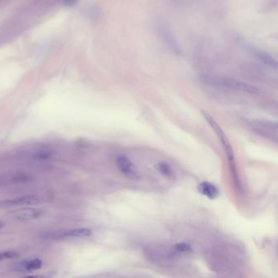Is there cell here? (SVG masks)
<instances>
[{
    "label": "cell",
    "mask_w": 278,
    "mask_h": 278,
    "mask_svg": "<svg viewBox=\"0 0 278 278\" xmlns=\"http://www.w3.org/2000/svg\"><path fill=\"white\" fill-rule=\"evenodd\" d=\"M205 81L207 84L214 86H222L225 88L232 89L235 91H242L249 94H259L260 90L251 84H245L242 82L237 81L236 79L229 78H219V77H206Z\"/></svg>",
    "instance_id": "cell-1"
},
{
    "label": "cell",
    "mask_w": 278,
    "mask_h": 278,
    "mask_svg": "<svg viewBox=\"0 0 278 278\" xmlns=\"http://www.w3.org/2000/svg\"><path fill=\"white\" fill-rule=\"evenodd\" d=\"M202 113L205 119L207 120V123H209V125L214 130V132L216 133L217 136H218L219 141L221 142L222 146L224 147V150L226 152L227 156H228L229 167H230V168H235L236 165L235 157H234V150H233L231 145L229 143V139H228L226 134L224 133V130H222V128L219 127V124L214 121V118H212L209 113H207L205 111H202Z\"/></svg>",
    "instance_id": "cell-2"
},
{
    "label": "cell",
    "mask_w": 278,
    "mask_h": 278,
    "mask_svg": "<svg viewBox=\"0 0 278 278\" xmlns=\"http://www.w3.org/2000/svg\"><path fill=\"white\" fill-rule=\"evenodd\" d=\"M92 232L89 229L80 228V229H61L57 231L46 232L41 235L43 240L47 241H59L67 238L74 237H85L91 236Z\"/></svg>",
    "instance_id": "cell-3"
},
{
    "label": "cell",
    "mask_w": 278,
    "mask_h": 278,
    "mask_svg": "<svg viewBox=\"0 0 278 278\" xmlns=\"http://www.w3.org/2000/svg\"><path fill=\"white\" fill-rule=\"evenodd\" d=\"M251 126L258 135L267 138L271 141H278V123L262 119L251 121Z\"/></svg>",
    "instance_id": "cell-4"
},
{
    "label": "cell",
    "mask_w": 278,
    "mask_h": 278,
    "mask_svg": "<svg viewBox=\"0 0 278 278\" xmlns=\"http://www.w3.org/2000/svg\"><path fill=\"white\" fill-rule=\"evenodd\" d=\"M44 201L42 195L30 194L23 195L20 197H13L8 199L0 200V209L15 206H30V205L40 204Z\"/></svg>",
    "instance_id": "cell-5"
},
{
    "label": "cell",
    "mask_w": 278,
    "mask_h": 278,
    "mask_svg": "<svg viewBox=\"0 0 278 278\" xmlns=\"http://www.w3.org/2000/svg\"><path fill=\"white\" fill-rule=\"evenodd\" d=\"M158 28L161 38L163 39V41L165 43L166 46L175 54H182L181 47L174 37L171 30L168 28V25H166V23L160 21L158 24Z\"/></svg>",
    "instance_id": "cell-6"
},
{
    "label": "cell",
    "mask_w": 278,
    "mask_h": 278,
    "mask_svg": "<svg viewBox=\"0 0 278 278\" xmlns=\"http://www.w3.org/2000/svg\"><path fill=\"white\" fill-rule=\"evenodd\" d=\"M32 181V177L24 172L6 173L0 175V188L24 185Z\"/></svg>",
    "instance_id": "cell-7"
},
{
    "label": "cell",
    "mask_w": 278,
    "mask_h": 278,
    "mask_svg": "<svg viewBox=\"0 0 278 278\" xmlns=\"http://www.w3.org/2000/svg\"><path fill=\"white\" fill-rule=\"evenodd\" d=\"M43 212L42 210L34 208V207H25L21 209L14 210L8 213V215L12 219L18 221H28L32 219H38L42 216Z\"/></svg>",
    "instance_id": "cell-8"
},
{
    "label": "cell",
    "mask_w": 278,
    "mask_h": 278,
    "mask_svg": "<svg viewBox=\"0 0 278 278\" xmlns=\"http://www.w3.org/2000/svg\"><path fill=\"white\" fill-rule=\"evenodd\" d=\"M116 163L118 166V170L123 173L127 177L132 180H139V174L135 166L131 163V161L126 156H119Z\"/></svg>",
    "instance_id": "cell-9"
},
{
    "label": "cell",
    "mask_w": 278,
    "mask_h": 278,
    "mask_svg": "<svg viewBox=\"0 0 278 278\" xmlns=\"http://www.w3.org/2000/svg\"><path fill=\"white\" fill-rule=\"evenodd\" d=\"M42 267L43 261L40 258H36L13 263V265L11 266V270L18 273H27L38 270Z\"/></svg>",
    "instance_id": "cell-10"
},
{
    "label": "cell",
    "mask_w": 278,
    "mask_h": 278,
    "mask_svg": "<svg viewBox=\"0 0 278 278\" xmlns=\"http://www.w3.org/2000/svg\"><path fill=\"white\" fill-rule=\"evenodd\" d=\"M244 46L246 47L248 52H251V54L254 55L261 62H263V64L268 65L270 68H273V69H277L278 68V63H277L276 60L273 57H271L270 55H268V53H266L265 52H263L262 50L256 48V47L249 44V43H245Z\"/></svg>",
    "instance_id": "cell-11"
},
{
    "label": "cell",
    "mask_w": 278,
    "mask_h": 278,
    "mask_svg": "<svg viewBox=\"0 0 278 278\" xmlns=\"http://www.w3.org/2000/svg\"><path fill=\"white\" fill-rule=\"evenodd\" d=\"M197 190H198L199 193L203 195L205 197H208L211 200L215 199L219 194L218 188L212 183L208 182V181H203V182L200 183L197 186Z\"/></svg>",
    "instance_id": "cell-12"
},
{
    "label": "cell",
    "mask_w": 278,
    "mask_h": 278,
    "mask_svg": "<svg viewBox=\"0 0 278 278\" xmlns=\"http://www.w3.org/2000/svg\"><path fill=\"white\" fill-rule=\"evenodd\" d=\"M156 170L158 171V172H160L162 175H164L166 177L171 178L174 175L171 168L170 166L168 165V163H158L154 166Z\"/></svg>",
    "instance_id": "cell-13"
},
{
    "label": "cell",
    "mask_w": 278,
    "mask_h": 278,
    "mask_svg": "<svg viewBox=\"0 0 278 278\" xmlns=\"http://www.w3.org/2000/svg\"><path fill=\"white\" fill-rule=\"evenodd\" d=\"M51 157H52V152L47 150H41L37 151L33 155V158L41 161L48 160Z\"/></svg>",
    "instance_id": "cell-14"
},
{
    "label": "cell",
    "mask_w": 278,
    "mask_h": 278,
    "mask_svg": "<svg viewBox=\"0 0 278 278\" xmlns=\"http://www.w3.org/2000/svg\"><path fill=\"white\" fill-rule=\"evenodd\" d=\"M172 250L176 254L187 253L192 251V248L190 244L181 242V243L175 244V246H173Z\"/></svg>",
    "instance_id": "cell-15"
},
{
    "label": "cell",
    "mask_w": 278,
    "mask_h": 278,
    "mask_svg": "<svg viewBox=\"0 0 278 278\" xmlns=\"http://www.w3.org/2000/svg\"><path fill=\"white\" fill-rule=\"evenodd\" d=\"M19 256V254L17 251H8L0 252V261L6 260L9 258H16Z\"/></svg>",
    "instance_id": "cell-16"
},
{
    "label": "cell",
    "mask_w": 278,
    "mask_h": 278,
    "mask_svg": "<svg viewBox=\"0 0 278 278\" xmlns=\"http://www.w3.org/2000/svg\"><path fill=\"white\" fill-rule=\"evenodd\" d=\"M77 0H64V3L67 6H74Z\"/></svg>",
    "instance_id": "cell-17"
},
{
    "label": "cell",
    "mask_w": 278,
    "mask_h": 278,
    "mask_svg": "<svg viewBox=\"0 0 278 278\" xmlns=\"http://www.w3.org/2000/svg\"><path fill=\"white\" fill-rule=\"evenodd\" d=\"M3 225H4V224H3V222L0 221V229H1V228H3Z\"/></svg>",
    "instance_id": "cell-18"
}]
</instances>
